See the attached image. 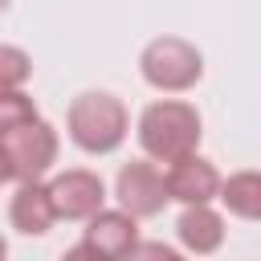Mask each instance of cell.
<instances>
[{
  "mask_svg": "<svg viewBox=\"0 0 261 261\" xmlns=\"http://www.w3.org/2000/svg\"><path fill=\"white\" fill-rule=\"evenodd\" d=\"M12 179V167H8V155H4V147H0V184H8Z\"/></svg>",
  "mask_w": 261,
  "mask_h": 261,
  "instance_id": "obj_14",
  "label": "cell"
},
{
  "mask_svg": "<svg viewBox=\"0 0 261 261\" xmlns=\"http://www.w3.org/2000/svg\"><path fill=\"white\" fill-rule=\"evenodd\" d=\"M163 184H167V200L175 204H212L220 188V171L212 167V159L192 151L163 167Z\"/></svg>",
  "mask_w": 261,
  "mask_h": 261,
  "instance_id": "obj_8",
  "label": "cell"
},
{
  "mask_svg": "<svg viewBox=\"0 0 261 261\" xmlns=\"http://www.w3.org/2000/svg\"><path fill=\"white\" fill-rule=\"evenodd\" d=\"M139 147L147 159L155 163H171L179 155H192L200 151V139H204V118L192 102L184 98H159L151 106H143L139 114Z\"/></svg>",
  "mask_w": 261,
  "mask_h": 261,
  "instance_id": "obj_1",
  "label": "cell"
},
{
  "mask_svg": "<svg viewBox=\"0 0 261 261\" xmlns=\"http://www.w3.org/2000/svg\"><path fill=\"white\" fill-rule=\"evenodd\" d=\"M8 224L20 237H45L57 224V212H53L45 179H16V192L8 200Z\"/></svg>",
  "mask_w": 261,
  "mask_h": 261,
  "instance_id": "obj_9",
  "label": "cell"
},
{
  "mask_svg": "<svg viewBox=\"0 0 261 261\" xmlns=\"http://www.w3.org/2000/svg\"><path fill=\"white\" fill-rule=\"evenodd\" d=\"M175 237H179L184 253L208 257L224 245V216L212 204H184V212L175 220Z\"/></svg>",
  "mask_w": 261,
  "mask_h": 261,
  "instance_id": "obj_10",
  "label": "cell"
},
{
  "mask_svg": "<svg viewBox=\"0 0 261 261\" xmlns=\"http://www.w3.org/2000/svg\"><path fill=\"white\" fill-rule=\"evenodd\" d=\"M65 130L69 143L86 155H110L126 143L130 135V114L122 106V98L106 94V90H86L69 102L65 110Z\"/></svg>",
  "mask_w": 261,
  "mask_h": 261,
  "instance_id": "obj_2",
  "label": "cell"
},
{
  "mask_svg": "<svg viewBox=\"0 0 261 261\" xmlns=\"http://www.w3.org/2000/svg\"><path fill=\"white\" fill-rule=\"evenodd\" d=\"M216 200H220L237 220H257V216H261V171H253V167L232 171L228 179H220Z\"/></svg>",
  "mask_w": 261,
  "mask_h": 261,
  "instance_id": "obj_11",
  "label": "cell"
},
{
  "mask_svg": "<svg viewBox=\"0 0 261 261\" xmlns=\"http://www.w3.org/2000/svg\"><path fill=\"white\" fill-rule=\"evenodd\" d=\"M29 77H33V57L20 45H0V90L24 86Z\"/></svg>",
  "mask_w": 261,
  "mask_h": 261,
  "instance_id": "obj_13",
  "label": "cell"
},
{
  "mask_svg": "<svg viewBox=\"0 0 261 261\" xmlns=\"http://www.w3.org/2000/svg\"><path fill=\"white\" fill-rule=\"evenodd\" d=\"M29 118H37V102L24 94V86L0 90V130L20 126V122H29Z\"/></svg>",
  "mask_w": 261,
  "mask_h": 261,
  "instance_id": "obj_12",
  "label": "cell"
},
{
  "mask_svg": "<svg viewBox=\"0 0 261 261\" xmlns=\"http://www.w3.org/2000/svg\"><path fill=\"white\" fill-rule=\"evenodd\" d=\"M114 200L122 212H130L135 220L159 216L167 208V184H163V167L155 159H130L118 167L114 175Z\"/></svg>",
  "mask_w": 261,
  "mask_h": 261,
  "instance_id": "obj_5",
  "label": "cell"
},
{
  "mask_svg": "<svg viewBox=\"0 0 261 261\" xmlns=\"http://www.w3.org/2000/svg\"><path fill=\"white\" fill-rule=\"evenodd\" d=\"M57 220H86L106 204V179L90 167H65L53 179H45Z\"/></svg>",
  "mask_w": 261,
  "mask_h": 261,
  "instance_id": "obj_7",
  "label": "cell"
},
{
  "mask_svg": "<svg viewBox=\"0 0 261 261\" xmlns=\"http://www.w3.org/2000/svg\"><path fill=\"white\" fill-rule=\"evenodd\" d=\"M0 257H8V241L4 237H0Z\"/></svg>",
  "mask_w": 261,
  "mask_h": 261,
  "instance_id": "obj_15",
  "label": "cell"
},
{
  "mask_svg": "<svg viewBox=\"0 0 261 261\" xmlns=\"http://www.w3.org/2000/svg\"><path fill=\"white\" fill-rule=\"evenodd\" d=\"M139 245V220L122 208H98L86 216L82 241L73 245V257H130Z\"/></svg>",
  "mask_w": 261,
  "mask_h": 261,
  "instance_id": "obj_6",
  "label": "cell"
},
{
  "mask_svg": "<svg viewBox=\"0 0 261 261\" xmlns=\"http://www.w3.org/2000/svg\"><path fill=\"white\" fill-rule=\"evenodd\" d=\"M0 147L8 155V167H12V179H45L57 163V151H61V139L53 130V122H45L41 114L20 122V126H8L0 130Z\"/></svg>",
  "mask_w": 261,
  "mask_h": 261,
  "instance_id": "obj_4",
  "label": "cell"
},
{
  "mask_svg": "<svg viewBox=\"0 0 261 261\" xmlns=\"http://www.w3.org/2000/svg\"><path fill=\"white\" fill-rule=\"evenodd\" d=\"M139 73H143V82H147L151 90H159V94H188V90L204 77V53H200L192 41L163 33V37H155V41L143 45V53H139Z\"/></svg>",
  "mask_w": 261,
  "mask_h": 261,
  "instance_id": "obj_3",
  "label": "cell"
}]
</instances>
